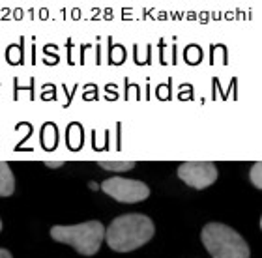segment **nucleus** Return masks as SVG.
<instances>
[{
	"mask_svg": "<svg viewBox=\"0 0 262 258\" xmlns=\"http://www.w3.org/2000/svg\"><path fill=\"white\" fill-rule=\"evenodd\" d=\"M156 226L148 215L126 214L116 217L105 228V242L116 253H131L135 249L146 245L154 238Z\"/></svg>",
	"mask_w": 262,
	"mask_h": 258,
	"instance_id": "obj_1",
	"label": "nucleus"
},
{
	"mask_svg": "<svg viewBox=\"0 0 262 258\" xmlns=\"http://www.w3.org/2000/svg\"><path fill=\"white\" fill-rule=\"evenodd\" d=\"M201 242L212 258H251L246 240L223 223H208L201 230Z\"/></svg>",
	"mask_w": 262,
	"mask_h": 258,
	"instance_id": "obj_2",
	"label": "nucleus"
},
{
	"mask_svg": "<svg viewBox=\"0 0 262 258\" xmlns=\"http://www.w3.org/2000/svg\"><path fill=\"white\" fill-rule=\"evenodd\" d=\"M51 238L55 242L71 245L82 256H94L101 247L105 226L101 225V221H86L71 226L56 225L51 228Z\"/></svg>",
	"mask_w": 262,
	"mask_h": 258,
	"instance_id": "obj_3",
	"label": "nucleus"
},
{
	"mask_svg": "<svg viewBox=\"0 0 262 258\" xmlns=\"http://www.w3.org/2000/svg\"><path fill=\"white\" fill-rule=\"evenodd\" d=\"M103 193L113 197L118 202L124 204H135L142 202L150 197V187L144 181L139 180H127V178H107L101 183Z\"/></svg>",
	"mask_w": 262,
	"mask_h": 258,
	"instance_id": "obj_4",
	"label": "nucleus"
},
{
	"mask_svg": "<svg viewBox=\"0 0 262 258\" xmlns=\"http://www.w3.org/2000/svg\"><path fill=\"white\" fill-rule=\"evenodd\" d=\"M217 176V167L210 161H187L178 167V178L193 189H206L215 183Z\"/></svg>",
	"mask_w": 262,
	"mask_h": 258,
	"instance_id": "obj_5",
	"label": "nucleus"
},
{
	"mask_svg": "<svg viewBox=\"0 0 262 258\" xmlns=\"http://www.w3.org/2000/svg\"><path fill=\"white\" fill-rule=\"evenodd\" d=\"M15 191V178L10 165L0 161V197H11Z\"/></svg>",
	"mask_w": 262,
	"mask_h": 258,
	"instance_id": "obj_6",
	"label": "nucleus"
},
{
	"mask_svg": "<svg viewBox=\"0 0 262 258\" xmlns=\"http://www.w3.org/2000/svg\"><path fill=\"white\" fill-rule=\"evenodd\" d=\"M101 169L105 171H118V172H124V171H131V169H135V161H99L98 163Z\"/></svg>",
	"mask_w": 262,
	"mask_h": 258,
	"instance_id": "obj_7",
	"label": "nucleus"
},
{
	"mask_svg": "<svg viewBox=\"0 0 262 258\" xmlns=\"http://www.w3.org/2000/svg\"><path fill=\"white\" fill-rule=\"evenodd\" d=\"M249 180L257 189H262V163L257 161L255 165L251 167V172H249Z\"/></svg>",
	"mask_w": 262,
	"mask_h": 258,
	"instance_id": "obj_8",
	"label": "nucleus"
},
{
	"mask_svg": "<svg viewBox=\"0 0 262 258\" xmlns=\"http://www.w3.org/2000/svg\"><path fill=\"white\" fill-rule=\"evenodd\" d=\"M64 165V163H62V161H47V167H51V169H60V167Z\"/></svg>",
	"mask_w": 262,
	"mask_h": 258,
	"instance_id": "obj_9",
	"label": "nucleus"
},
{
	"mask_svg": "<svg viewBox=\"0 0 262 258\" xmlns=\"http://www.w3.org/2000/svg\"><path fill=\"white\" fill-rule=\"evenodd\" d=\"M0 258H13V256H11V253L8 251V249L0 247Z\"/></svg>",
	"mask_w": 262,
	"mask_h": 258,
	"instance_id": "obj_10",
	"label": "nucleus"
},
{
	"mask_svg": "<svg viewBox=\"0 0 262 258\" xmlns=\"http://www.w3.org/2000/svg\"><path fill=\"white\" fill-rule=\"evenodd\" d=\"M0 232H2V219H0Z\"/></svg>",
	"mask_w": 262,
	"mask_h": 258,
	"instance_id": "obj_11",
	"label": "nucleus"
}]
</instances>
